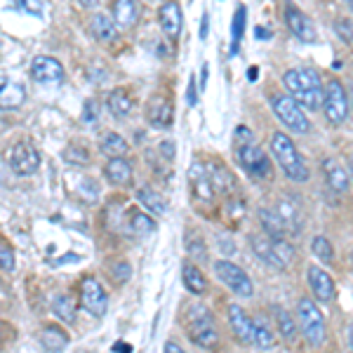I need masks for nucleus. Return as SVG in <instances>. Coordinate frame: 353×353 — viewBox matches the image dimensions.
I'll use <instances>...</instances> for the list:
<instances>
[{
	"label": "nucleus",
	"instance_id": "obj_1",
	"mask_svg": "<svg viewBox=\"0 0 353 353\" xmlns=\"http://www.w3.org/2000/svg\"><path fill=\"white\" fill-rule=\"evenodd\" d=\"M283 83H285L288 92L292 94V99L299 106L311 111L323 109L325 88L321 85V76L313 68H290L285 76H283Z\"/></svg>",
	"mask_w": 353,
	"mask_h": 353
},
{
	"label": "nucleus",
	"instance_id": "obj_2",
	"mask_svg": "<svg viewBox=\"0 0 353 353\" xmlns=\"http://www.w3.org/2000/svg\"><path fill=\"white\" fill-rule=\"evenodd\" d=\"M271 151H273L276 163L281 165V170L290 179L297 181V184L309 181V168H306L304 158H301V153L297 151L294 141L290 139L285 132H276L271 137Z\"/></svg>",
	"mask_w": 353,
	"mask_h": 353
},
{
	"label": "nucleus",
	"instance_id": "obj_3",
	"mask_svg": "<svg viewBox=\"0 0 353 353\" xmlns=\"http://www.w3.org/2000/svg\"><path fill=\"white\" fill-rule=\"evenodd\" d=\"M236 158L243 165L245 172L257 176V179L271 174L269 156L254 144V134L248 128H243V125L236 130Z\"/></svg>",
	"mask_w": 353,
	"mask_h": 353
},
{
	"label": "nucleus",
	"instance_id": "obj_4",
	"mask_svg": "<svg viewBox=\"0 0 353 353\" xmlns=\"http://www.w3.org/2000/svg\"><path fill=\"white\" fill-rule=\"evenodd\" d=\"M189 337L201 349H214L219 344V332L212 323V316L205 306H189Z\"/></svg>",
	"mask_w": 353,
	"mask_h": 353
},
{
	"label": "nucleus",
	"instance_id": "obj_5",
	"mask_svg": "<svg viewBox=\"0 0 353 353\" xmlns=\"http://www.w3.org/2000/svg\"><path fill=\"white\" fill-rule=\"evenodd\" d=\"M250 245H252L254 254L264 261V264H269L271 269H288L290 261L294 257V250L292 245L285 243V238H281V241H266V238H259V236H252L250 238Z\"/></svg>",
	"mask_w": 353,
	"mask_h": 353
},
{
	"label": "nucleus",
	"instance_id": "obj_6",
	"mask_svg": "<svg viewBox=\"0 0 353 353\" xmlns=\"http://www.w3.org/2000/svg\"><path fill=\"white\" fill-rule=\"evenodd\" d=\"M271 109L273 113L278 116V121L285 125L288 130L297 134H306L311 130V123L306 118L304 109L292 99V97H285V94H271Z\"/></svg>",
	"mask_w": 353,
	"mask_h": 353
},
{
	"label": "nucleus",
	"instance_id": "obj_7",
	"mask_svg": "<svg viewBox=\"0 0 353 353\" xmlns=\"http://www.w3.org/2000/svg\"><path fill=\"white\" fill-rule=\"evenodd\" d=\"M297 318H299V327L304 339L311 346H321L325 341V318H323L321 309L316 306V301L311 299H299L297 306Z\"/></svg>",
	"mask_w": 353,
	"mask_h": 353
},
{
	"label": "nucleus",
	"instance_id": "obj_8",
	"mask_svg": "<svg viewBox=\"0 0 353 353\" xmlns=\"http://www.w3.org/2000/svg\"><path fill=\"white\" fill-rule=\"evenodd\" d=\"M214 273H217L219 281L224 283L231 292H236L238 297H252V292H254L252 281H250L248 273H245L241 266L231 264V261H226V259H219V261H214Z\"/></svg>",
	"mask_w": 353,
	"mask_h": 353
},
{
	"label": "nucleus",
	"instance_id": "obj_9",
	"mask_svg": "<svg viewBox=\"0 0 353 353\" xmlns=\"http://www.w3.org/2000/svg\"><path fill=\"white\" fill-rule=\"evenodd\" d=\"M323 109H325L327 121L332 125H341L349 116V101H346L344 85L339 81H330L323 94Z\"/></svg>",
	"mask_w": 353,
	"mask_h": 353
},
{
	"label": "nucleus",
	"instance_id": "obj_10",
	"mask_svg": "<svg viewBox=\"0 0 353 353\" xmlns=\"http://www.w3.org/2000/svg\"><path fill=\"white\" fill-rule=\"evenodd\" d=\"M81 304L88 313H92L94 318H101L109 309V297H106L104 288L99 285L97 278H85L81 283Z\"/></svg>",
	"mask_w": 353,
	"mask_h": 353
},
{
	"label": "nucleus",
	"instance_id": "obj_11",
	"mask_svg": "<svg viewBox=\"0 0 353 353\" xmlns=\"http://www.w3.org/2000/svg\"><path fill=\"white\" fill-rule=\"evenodd\" d=\"M8 165L14 174H33L41 165V153L31 144H14L8 151Z\"/></svg>",
	"mask_w": 353,
	"mask_h": 353
},
{
	"label": "nucleus",
	"instance_id": "obj_12",
	"mask_svg": "<svg viewBox=\"0 0 353 353\" xmlns=\"http://www.w3.org/2000/svg\"><path fill=\"white\" fill-rule=\"evenodd\" d=\"M285 24L301 43H316V38H318L316 24L311 21L309 14H304L299 8H294L292 3L285 5Z\"/></svg>",
	"mask_w": 353,
	"mask_h": 353
},
{
	"label": "nucleus",
	"instance_id": "obj_13",
	"mask_svg": "<svg viewBox=\"0 0 353 353\" xmlns=\"http://www.w3.org/2000/svg\"><path fill=\"white\" fill-rule=\"evenodd\" d=\"M189 179H191V189L196 201H205V203H212L214 201V184L210 179V172L203 163H193L189 170Z\"/></svg>",
	"mask_w": 353,
	"mask_h": 353
},
{
	"label": "nucleus",
	"instance_id": "obj_14",
	"mask_svg": "<svg viewBox=\"0 0 353 353\" xmlns=\"http://www.w3.org/2000/svg\"><path fill=\"white\" fill-rule=\"evenodd\" d=\"M31 78L43 85H52L64 78V68L52 57H36L31 64Z\"/></svg>",
	"mask_w": 353,
	"mask_h": 353
},
{
	"label": "nucleus",
	"instance_id": "obj_15",
	"mask_svg": "<svg viewBox=\"0 0 353 353\" xmlns=\"http://www.w3.org/2000/svg\"><path fill=\"white\" fill-rule=\"evenodd\" d=\"M229 323L238 341L252 344V318H250L238 304H229Z\"/></svg>",
	"mask_w": 353,
	"mask_h": 353
},
{
	"label": "nucleus",
	"instance_id": "obj_16",
	"mask_svg": "<svg viewBox=\"0 0 353 353\" xmlns=\"http://www.w3.org/2000/svg\"><path fill=\"white\" fill-rule=\"evenodd\" d=\"M172 104H170L165 97H153L149 101V109H146V118L153 128L163 130V128H170L172 125Z\"/></svg>",
	"mask_w": 353,
	"mask_h": 353
},
{
	"label": "nucleus",
	"instance_id": "obj_17",
	"mask_svg": "<svg viewBox=\"0 0 353 353\" xmlns=\"http://www.w3.org/2000/svg\"><path fill=\"white\" fill-rule=\"evenodd\" d=\"M309 288L318 301H330L334 294V283L330 273L318 269V266H309Z\"/></svg>",
	"mask_w": 353,
	"mask_h": 353
},
{
	"label": "nucleus",
	"instance_id": "obj_18",
	"mask_svg": "<svg viewBox=\"0 0 353 353\" xmlns=\"http://www.w3.org/2000/svg\"><path fill=\"white\" fill-rule=\"evenodd\" d=\"M158 17H161V26H163L165 36L172 38V41H176V38H179V31H181L179 5H176L174 0H170V3L161 5V12H158Z\"/></svg>",
	"mask_w": 353,
	"mask_h": 353
},
{
	"label": "nucleus",
	"instance_id": "obj_19",
	"mask_svg": "<svg viewBox=\"0 0 353 353\" xmlns=\"http://www.w3.org/2000/svg\"><path fill=\"white\" fill-rule=\"evenodd\" d=\"M208 172H210V179H212V184H214V191H219L221 196H231V193H236L238 184H236V176L229 172V168H224V165H219V163H210Z\"/></svg>",
	"mask_w": 353,
	"mask_h": 353
},
{
	"label": "nucleus",
	"instance_id": "obj_20",
	"mask_svg": "<svg viewBox=\"0 0 353 353\" xmlns=\"http://www.w3.org/2000/svg\"><path fill=\"white\" fill-rule=\"evenodd\" d=\"M113 19L121 28H132L139 19V8L134 0H116L113 5Z\"/></svg>",
	"mask_w": 353,
	"mask_h": 353
},
{
	"label": "nucleus",
	"instance_id": "obj_21",
	"mask_svg": "<svg viewBox=\"0 0 353 353\" xmlns=\"http://www.w3.org/2000/svg\"><path fill=\"white\" fill-rule=\"evenodd\" d=\"M323 172H325V179H327V184H330V189L332 191H339V193H344L346 189H349V174L344 172V168L337 163V161H332V158H327L325 163H323Z\"/></svg>",
	"mask_w": 353,
	"mask_h": 353
},
{
	"label": "nucleus",
	"instance_id": "obj_22",
	"mask_svg": "<svg viewBox=\"0 0 353 353\" xmlns=\"http://www.w3.org/2000/svg\"><path fill=\"white\" fill-rule=\"evenodd\" d=\"M26 99V92L19 83L3 81L0 83V109H17Z\"/></svg>",
	"mask_w": 353,
	"mask_h": 353
},
{
	"label": "nucleus",
	"instance_id": "obj_23",
	"mask_svg": "<svg viewBox=\"0 0 353 353\" xmlns=\"http://www.w3.org/2000/svg\"><path fill=\"white\" fill-rule=\"evenodd\" d=\"M259 221H261V226H264V231L269 233V236L273 238V241H281V238H285L288 226H285V221H283L281 214H278V210H276V212H273V210L261 208V210H259Z\"/></svg>",
	"mask_w": 353,
	"mask_h": 353
},
{
	"label": "nucleus",
	"instance_id": "obj_24",
	"mask_svg": "<svg viewBox=\"0 0 353 353\" xmlns=\"http://www.w3.org/2000/svg\"><path fill=\"white\" fill-rule=\"evenodd\" d=\"M181 278H184V285L191 294H203L205 288H208L203 271L198 269L196 264H191V261H184V264H181Z\"/></svg>",
	"mask_w": 353,
	"mask_h": 353
},
{
	"label": "nucleus",
	"instance_id": "obj_25",
	"mask_svg": "<svg viewBox=\"0 0 353 353\" xmlns=\"http://www.w3.org/2000/svg\"><path fill=\"white\" fill-rule=\"evenodd\" d=\"M245 21H248V8H245V5H238L236 14H233V21H231V50H229V57H236L238 50H241V41L245 36Z\"/></svg>",
	"mask_w": 353,
	"mask_h": 353
},
{
	"label": "nucleus",
	"instance_id": "obj_26",
	"mask_svg": "<svg viewBox=\"0 0 353 353\" xmlns=\"http://www.w3.org/2000/svg\"><path fill=\"white\" fill-rule=\"evenodd\" d=\"M106 176H109V181H113V184H128L130 176H132V165H130V161H125L123 156H116L111 158L109 165H106Z\"/></svg>",
	"mask_w": 353,
	"mask_h": 353
},
{
	"label": "nucleus",
	"instance_id": "obj_27",
	"mask_svg": "<svg viewBox=\"0 0 353 353\" xmlns=\"http://www.w3.org/2000/svg\"><path fill=\"white\" fill-rule=\"evenodd\" d=\"M130 221H128V229L132 236L137 238H144L149 233L156 231V221H153L146 212H139V210H130Z\"/></svg>",
	"mask_w": 353,
	"mask_h": 353
},
{
	"label": "nucleus",
	"instance_id": "obj_28",
	"mask_svg": "<svg viewBox=\"0 0 353 353\" xmlns=\"http://www.w3.org/2000/svg\"><path fill=\"white\" fill-rule=\"evenodd\" d=\"M99 151L109 158L125 156V153H128V141L116 132H104L99 137Z\"/></svg>",
	"mask_w": 353,
	"mask_h": 353
},
{
	"label": "nucleus",
	"instance_id": "obj_29",
	"mask_svg": "<svg viewBox=\"0 0 353 353\" xmlns=\"http://www.w3.org/2000/svg\"><path fill=\"white\" fill-rule=\"evenodd\" d=\"M90 28H92V33L101 43H109L116 38V21L109 14H101V12L94 14L92 21H90Z\"/></svg>",
	"mask_w": 353,
	"mask_h": 353
},
{
	"label": "nucleus",
	"instance_id": "obj_30",
	"mask_svg": "<svg viewBox=\"0 0 353 353\" xmlns=\"http://www.w3.org/2000/svg\"><path fill=\"white\" fill-rule=\"evenodd\" d=\"M252 344L257 346V349H271V346L276 344V334L266 325L264 318H254L252 321Z\"/></svg>",
	"mask_w": 353,
	"mask_h": 353
},
{
	"label": "nucleus",
	"instance_id": "obj_31",
	"mask_svg": "<svg viewBox=\"0 0 353 353\" xmlns=\"http://www.w3.org/2000/svg\"><path fill=\"white\" fill-rule=\"evenodd\" d=\"M109 111H111L116 118L130 116V111H132V99H130V94L125 92L123 88H116V90H113V92L109 94Z\"/></svg>",
	"mask_w": 353,
	"mask_h": 353
},
{
	"label": "nucleus",
	"instance_id": "obj_32",
	"mask_svg": "<svg viewBox=\"0 0 353 353\" xmlns=\"http://www.w3.org/2000/svg\"><path fill=\"white\" fill-rule=\"evenodd\" d=\"M137 198H139V203L144 205L146 210H151L153 214H165V210H168V205H165L163 196L153 191L151 186H141V189L137 191Z\"/></svg>",
	"mask_w": 353,
	"mask_h": 353
},
{
	"label": "nucleus",
	"instance_id": "obj_33",
	"mask_svg": "<svg viewBox=\"0 0 353 353\" xmlns=\"http://www.w3.org/2000/svg\"><path fill=\"white\" fill-rule=\"evenodd\" d=\"M41 341H43V346H45L48 351H64L66 346H68V337L64 334V330H59V327H48V330H43Z\"/></svg>",
	"mask_w": 353,
	"mask_h": 353
},
{
	"label": "nucleus",
	"instance_id": "obj_34",
	"mask_svg": "<svg viewBox=\"0 0 353 353\" xmlns=\"http://www.w3.org/2000/svg\"><path fill=\"white\" fill-rule=\"evenodd\" d=\"M276 321H278V332H281V337L285 339L288 344H294V339H297V323L292 321V316H290L285 309H278Z\"/></svg>",
	"mask_w": 353,
	"mask_h": 353
},
{
	"label": "nucleus",
	"instance_id": "obj_35",
	"mask_svg": "<svg viewBox=\"0 0 353 353\" xmlns=\"http://www.w3.org/2000/svg\"><path fill=\"white\" fill-rule=\"evenodd\" d=\"M52 309H54L57 316L66 323H71L73 318H76V301L68 297V294H57V297L52 299Z\"/></svg>",
	"mask_w": 353,
	"mask_h": 353
},
{
	"label": "nucleus",
	"instance_id": "obj_36",
	"mask_svg": "<svg viewBox=\"0 0 353 353\" xmlns=\"http://www.w3.org/2000/svg\"><path fill=\"white\" fill-rule=\"evenodd\" d=\"M278 214L285 221L288 231H299V212H297V203L292 201H281L278 205Z\"/></svg>",
	"mask_w": 353,
	"mask_h": 353
},
{
	"label": "nucleus",
	"instance_id": "obj_37",
	"mask_svg": "<svg viewBox=\"0 0 353 353\" xmlns=\"http://www.w3.org/2000/svg\"><path fill=\"white\" fill-rule=\"evenodd\" d=\"M311 250H313V254H316V259L323 261V264H332L334 261V250H332V245H330V241L325 236L313 238Z\"/></svg>",
	"mask_w": 353,
	"mask_h": 353
},
{
	"label": "nucleus",
	"instance_id": "obj_38",
	"mask_svg": "<svg viewBox=\"0 0 353 353\" xmlns=\"http://www.w3.org/2000/svg\"><path fill=\"white\" fill-rule=\"evenodd\" d=\"M186 252H189V257L196 261H208V248H205L203 238L193 231L186 236Z\"/></svg>",
	"mask_w": 353,
	"mask_h": 353
},
{
	"label": "nucleus",
	"instance_id": "obj_39",
	"mask_svg": "<svg viewBox=\"0 0 353 353\" xmlns=\"http://www.w3.org/2000/svg\"><path fill=\"white\" fill-rule=\"evenodd\" d=\"M64 161L68 165H78V168H83V165L90 163V153L81 144H71V146H66V149H64Z\"/></svg>",
	"mask_w": 353,
	"mask_h": 353
},
{
	"label": "nucleus",
	"instance_id": "obj_40",
	"mask_svg": "<svg viewBox=\"0 0 353 353\" xmlns=\"http://www.w3.org/2000/svg\"><path fill=\"white\" fill-rule=\"evenodd\" d=\"M0 269H5V271L14 269V250L3 241H0Z\"/></svg>",
	"mask_w": 353,
	"mask_h": 353
},
{
	"label": "nucleus",
	"instance_id": "obj_41",
	"mask_svg": "<svg viewBox=\"0 0 353 353\" xmlns=\"http://www.w3.org/2000/svg\"><path fill=\"white\" fill-rule=\"evenodd\" d=\"M99 121V109H97V104L92 99L85 101V109H83V123L85 125H97Z\"/></svg>",
	"mask_w": 353,
	"mask_h": 353
},
{
	"label": "nucleus",
	"instance_id": "obj_42",
	"mask_svg": "<svg viewBox=\"0 0 353 353\" xmlns=\"http://www.w3.org/2000/svg\"><path fill=\"white\" fill-rule=\"evenodd\" d=\"M334 28H337V33H339L341 38H344L346 43H353V28H351V21L349 19H337Z\"/></svg>",
	"mask_w": 353,
	"mask_h": 353
},
{
	"label": "nucleus",
	"instance_id": "obj_43",
	"mask_svg": "<svg viewBox=\"0 0 353 353\" xmlns=\"http://www.w3.org/2000/svg\"><path fill=\"white\" fill-rule=\"evenodd\" d=\"M19 8H24L28 14H36V17H41L43 14V5H41V0H19Z\"/></svg>",
	"mask_w": 353,
	"mask_h": 353
},
{
	"label": "nucleus",
	"instance_id": "obj_44",
	"mask_svg": "<svg viewBox=\"0 0 353 353\" xmlns=\"http://www.w3.org/2000/svg\"><path fill=\"white\" fill-rule=\"evenodd\" d=\"M186 104L196 106L198 104V88H196V78L189 81V88H186Z\"/></svg>",
	"mask_w": 353,
	"mask_h": 353
},
{
	"label": "nucleus",
	"instance_id": "obj_45",
	"mask_svg": "<svg viewBox=\"0 0 353 353\" xmlns=\"http://www.w3.org/2000/svg\"><path fill=\"white\" fill-rule=\"evenodd\" d=\"M113 273H116V278L123 283V281H128V278H130V273H132V269H130L128 264H116V266H113Z\"/></svg>",
	"mask_w": 353,
	"mask_h": 353
},
{
	"label": "nucleus",
	"instance_id": "obj_46",
	"mask_svg": "<svg viewBox=\"0 0 353 353\" xmlns=\"http://www.w3.org/2000/svg\"><path fill=\"white\" fill-rule=\"evenodd\" d=\"M161 153L163 156H168V161H172L174 158V141H161Z\"/></svg>",
	"mask_w": 353,
	"mask_h": 353
},
{
	"label": "nucleus",
	"instance_id": "obj_47",
	"mask_svg": "<svg viewBox=\"0 0 353 353\" xmlns=\"http://www.w3.org/2000/svg\"><path fill=\"white\" fill-rule=\"evenodd\" d=\"M208 33H210V17H208V14H203V19H201V31H198L201 41H208Z\"/></svg>",
	"mask_w": 353,
	"mask_h": 353
},
{
	"label": "nucleus",
	"instance_id": "obj_48",
	"mask_svg": "<svg viewBox=\"0 0 353 353\" xmlns=\"http://www.w3.org/2000/svg\"><path fill=\"white\" fill-rule=\"evenodd\" d=\"M254 38H257V41H259V38H261V41H266V38H271V31H269V28H264V26H257V28H254Z\"/></svg>",
	"mask_w": 353,
	"mask_h": 353
},
{
	"label": "nucleus",
	"instance_id": "obj_49",
	"mask_svg": "<svg viewBox=\"0 0 353 353\" xmlns=\"http://www.w3.org/2000/svg\"><path fill=\"white\" fill-rule=\"evenodd\" d=\"M113 351H116V353H130V351H132V346L125 344V341H116V344H113Z\"/></svg>",
	"mask_w": 353,
	"mask_h": 353
},
{
	"label": "nucleus",
	"instance_id": "obj_50",
	"mask_svg": "<svg viewBox=\"0 0 353 353\" xmlns=\"http://www.w3.org/2000/svg\"><path fill=\"white\" fill-rule=\"evenodd\" d=\"M165 351H170V353H179V344H174V341H165V346H163Z\"/></svg>",
	"mask_w": 353,
	"mask_h": 353
},
{
	"label": "nucleus",
	"instance_id": "obj_51",
	"mask_svg": "<svg viewBox=\"0 0 353 353\" xmlns=\"http://www.w3.org/2000/svg\"><path fill=\"white\" fill-rule=\"evenodd\" d=\"M346 341H349V349L353 351V323H349V330H346Z\"/></svg>",
	"mask_w": 353,
	"mask_h": 353
},
{
	"label": "nucleus",
	"instance_id": "obj_52",
	"mask_svg": "<svg viewBox=\"0 0 353 353\" xmlns=\"http://www.w3.org/2000/svg\"><path fill=\"white\" fill-rule=\"evenodd\" d=\"M208 85V64H203V73H201V90H205Z\"/></svg>",
	"mask_w": 353,
	"mask_h": 353
},
{
	"label": "nucleus",
	"instance_id": "obj_53",
	"mask_svg": "<svg viewBox=\"0 0 353 353\" xmlns=\"http://www.w3.org/2000/svg\"><path fill=\"white\" fill-rule=\"evenodd\" d=\"M97 3H99V0H81V5H83V8H88V10L94 8Z\"/></svg>",
	"mask_w": 353,
	"mask_h": 353
},
{
	"label": "nucleus",
	"instance_id": "obj_54",
	"mask_svg": "<svg viewBox=\"0 0 353 353\" xmlns=\"http://www.w3.org/2000/svg\"><path fill=\"white\" fill-rule=\"evenodd\" d=\"M248 78H250V81H257V66H252V68H250Z\"/></svg>",
	"mask_w": 353,
	"mask_h": 353
},
{
	"label": "nucleus",
	"instance_id": "obj_55",
	"mask_svg": "<svg viewBox=\"0 0 353 353\" xmlns=\"http://www.w3.org/2000/svg\"><path fill=\"white\" fill-rule=\"evenodd\" d=\"M346 5H349V8H351V12H353V0H346Z\"/></svg>",
	"mask_w": 353,
	"mask_h": 353
},
{
	"label": "nucleus",
	"instance_id": "obj_56",
	"mask_svg": "<svg viewBox=\"0 0 353 353\" xmlns=\"http://www.w3.org/2000/svg\"><path fill=\"white\" fill-rule=\"evenodd\" d=\"M351 174H353V156H351Z\"/></svg>",
	"mask_w": 353,
	"mask_h": 353
},
{
	"label": "nucleus",
	"instance_id": "obj_57",
	"mask_svg": "<svg viewBox=\"0 0 353 353\" xmlns=\"http://www.w3.org/2000/svg\"><path fill=\"white\" fill-rule=\"evenodd\" d=\"M3 125H5V123H3V121H0V130H3Z\"/></svg>",
	"mask_w": 353,
	"mask_h": 353
},
{
	"label": "nucleus",
	"instance_id": "obj_58",
	"mask_svg": "<svg viewBox=\"0 0 353 353\" xmlns=\"http://www.w3.org/2000/svg\"><path fill=\"white\" fill-rule=\"evenodd\" d=\"M351 88H353V83H351ZM351 94H353V90H351Z\"/></svg>",
	"mask_w": 353,
	"mask_h": 353
}]
</instances>
